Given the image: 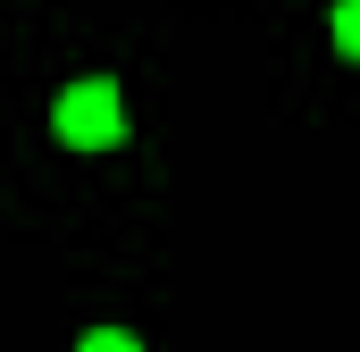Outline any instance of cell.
Listing matches in <instances>:
<instances>
[{
  "label": "cell",
  "mask_w": 360,
  "mask_h": 352,
  "mask_svg": "<svg viewBox=\"0 0 360 352\" xmlns=\"http://www.w3.org/2000/svg\"><path fill=\"white\" fill-rule=\"evenodd\" d=\"M51 126H59V143H76V151H109V143H126V101H117L109 76H84V84L59 92Z\"/></svg>",
  "instance_id": "obj_1"
},
{
  "label": "cell",
  "mask_w": 360,
  "mask_h": 352,
  "mask_svg": "<svg viewBox=\"0 0 360 352\" xmlns=\"http://www.w3.org/2000/svg\"><path fill=\"white\" fill-rule=\"evenodd\" d=\"M335 51L360 59V0H335Z\"/></svg>",
  "instance_id": "obj_2"
},
{
  "label": "cell",
  "mask_w": 360,
  "mask_h": 352,
  "mask_svg": "<svg viewBox=\"0 0 360 352\" xmlns=\"http://www.w3.org/2000/svg\"><path fill=\"white\" fill-rule=\"evenodd\" d=\"M76 352H143V344H134V336H117V327H92Z\"/></svg>",
  "instance_id": "obj_3"
}]
</instances>
